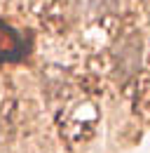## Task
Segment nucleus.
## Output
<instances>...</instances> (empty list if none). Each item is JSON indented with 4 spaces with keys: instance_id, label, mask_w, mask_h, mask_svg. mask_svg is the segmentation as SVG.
<instances>
[{
    "instance_id": "obj_1",
    "label": "nucleus",
    "mask_w": 150,
    "mask_h": 153,
    "mask_svg": "<svg viewBox=\"0 0 150 153\" xmlns=\"http://www.w3.org/2000/svg\"><path fill=\"white\" fill-rule=\"evenodd\" d=\"M31 52V40L24 38L21 31L0 21V64L19 61Z\"/></svg>"
}]
</instances>
